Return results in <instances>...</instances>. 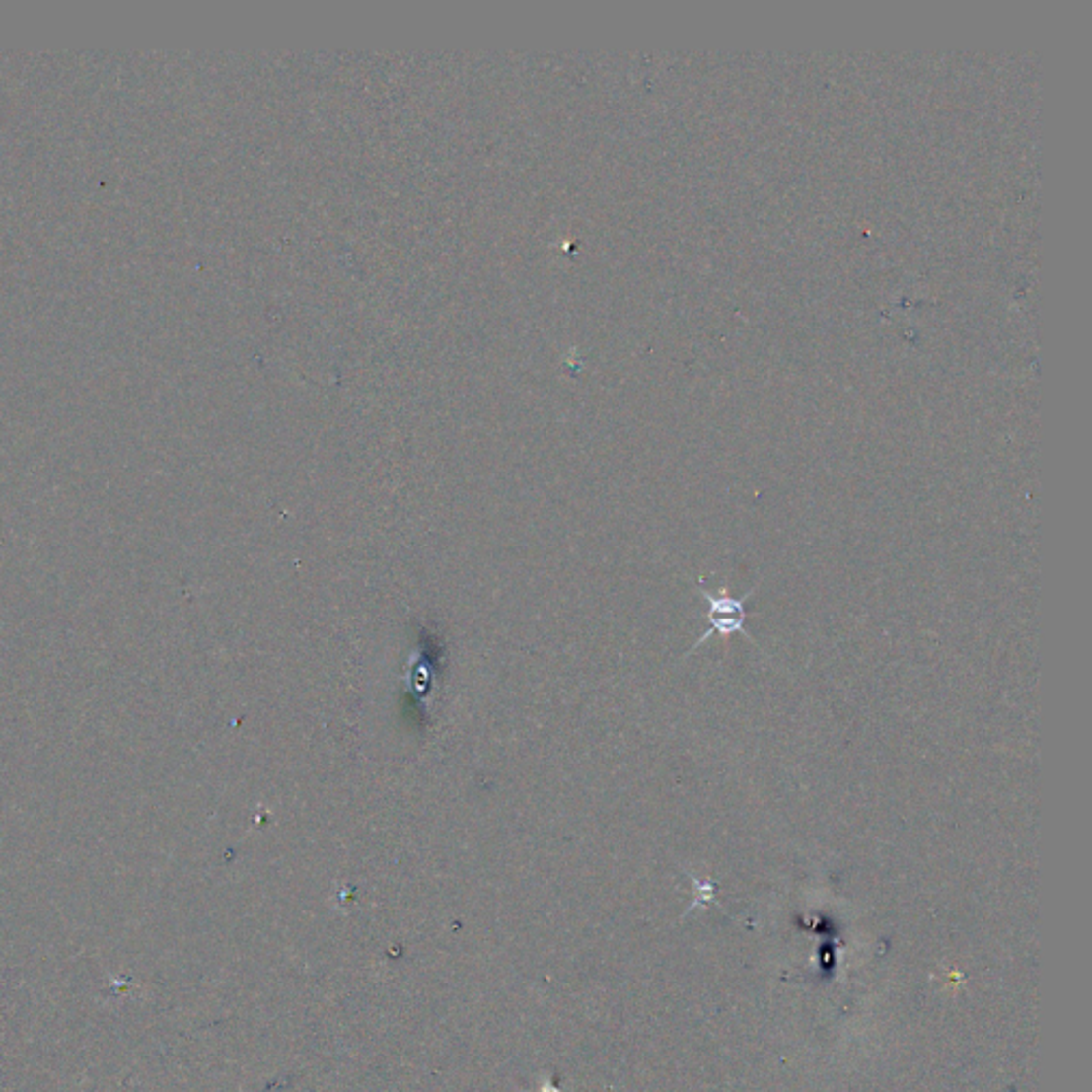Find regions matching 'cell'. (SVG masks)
Masks as SVG:
<instances>
[{"label":"cell","mask_w":1092,"mask_h":1092,"mask_svg":"<svg viewBox=\"0 0 1092 1092\" xmlns=\"http://www.w3.org/2000/svg\"><path fill=\"white\" fill-rule=\"evenodd\" d=\"M688 875H690L692 881H693L695 899H693V903L690 905V910H688L686 913H683V915H688L690 911L698 910V907H706V905H710V903H715V892H717L715 881L700 879V877H695V875H692V873H688Z\"/></svg>","instance_id":"obj_2"},{"label":"cell","mask_w":1092,"mask_h":1092,"mask_svg":"<svg viewBox=\"0 0 1092 1092\" xmlns=\"http://www.w3.org/2000/svg\"><path fill=\"white\" fill-rule=\"evenodd\" d=\"M726 589H728V587L723 585L719 594H710L708 589H704V581L698 583V594L708 602L706 619H708L710 627H708V631H706V634H704L700 640H695V644H693L690 653L698 651V649L702 647V644H704L710 636H715V634L721 636V638H728V636H732V634H743V636L747 638V642L756 644L754 636L749 634L747 627H745V621H747L745 602L756 594L758 587L749 589L747 594L741 596V598L730 596ZM690 653H688V655H690Z\"/></svg>","instance_id":"obj_1"}]
</instances>
